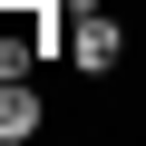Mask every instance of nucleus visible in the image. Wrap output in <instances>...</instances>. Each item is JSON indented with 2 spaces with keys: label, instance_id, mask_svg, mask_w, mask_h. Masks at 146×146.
I'll use <instances>...</instances> for the list:
<instances>
[{
  "label": "nucleus",
  "instance_id": "1",
  "mask_svg": "<svg viewBox=\"0 0 146 146\" xmlns=\"http://www.w3.org/2000/svg\"><path fill=\"white\" fill-rule=\"evenodd\" d=\"M117 58H127V10H117V0L68 20V68H78V78H107Z\"/></svg>",
  "mask_w": 146,
  "mask_h": 146
},
{
  "label": "nucleus",
  "instance_id": "2",
  "mask_svg": "<svg viewBox=\"0 0 146 146\" xmlns=\"http://www.w3.org/2000/svg\"><path fill=\"white\" fill-rule=\"evenodd\" d=\"M49 127V107H39V78H0V146H29Z\"/></svg>",
  "mask_w": 146,
  "mask_h": 146
}]
</instances>
